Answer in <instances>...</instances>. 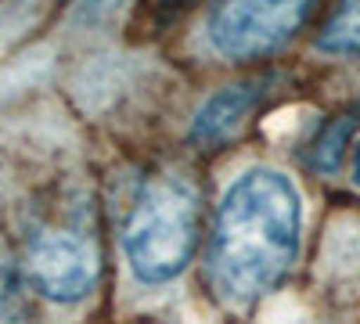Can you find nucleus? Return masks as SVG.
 <instances>
[{"instance_id":"1","label":"nucleus","mask_w":360,"mask_h":324,"mask_svg":"<svg viewBox=\"0 0 360 324\" xmlns=\"http://www.w3.org/2000/svg\"><path fill=\"white\" fill-rule=\"evenodd\" d=\"M303 202L278 169H245L227 188L209 242V278L227 303H252L274 288L299 252Z\"/></svg>"},{"instance_id":"2","label":"nucleus","mask_w":360,"mask_h":324,"mask_svg":"<svg viewBox=\"0 0 360 324\" xmlns=\"http://www.w3.org/2000/svg\"><path fill=\"white\" fill-rule=\"evenodd\" d=\"M195 188L180 176L148 181L123 227V252L144 285H166L184 274L195 252Z\"/></svg>"},{"instance_id":"3","label":"nucleus","mask_w":360,"mask_h":324,"mask_svg":"<svg viewBox=\"0 0 360 324\" xmlns=\"http://www.w3.org/2000/svg\"><path fill=\"white\" fill-rule=\"evenodd\" d=\"M310 18V4L303 0H259V4H217L205 18V33L217 54L245 62V58H263L285 47L303 22Z\"/></svg>"},{"instance_id":"4","label":"nucleus","mask_w":360,"mask_h":324,"mask_svg":"<svg viewBox=\"0 0 360 324\" xmlns=\"http://www.w3.org/2000/svg\"><path fill=\"white\" fill-rule=\"evenodd\" d=\"M29 281L54 303H76L98 285V245L79 231H44L29 245Z\"/></svg>"},{"instance_id":"5","label":"nucleus","mask_w":360,"mask_h":324,"mask_svg":"<svg viewBox=\"0 0 360 324\" xmlns=\"http://www.w3.org/2000/svg\"><path fill=\"white\" fill-rule=\"evenodd\" d=\"M274 83H278L274 76H252L209 94L191 119V141L202 148H213V144H227L231 137H238L242 127L263 108Z\"/></svg>"},{"instance_id":"6","label":"nucleus","mask_w":360,"mask_h":324,"mask_svg":"<svg viewBox=\"0 0 360 324\" xmlns=\"http://www.w3.org/2000/svg\"><path fill=\"white\" fill-rule=\"evenodd\" d=\"M356 130V112L349 115H339V119H332L314 141V148H310V166L324 176H332L339 173V162H342V148H346V141L353 137Z\"/></svg>"},{"instance_id":"7","label":"nucleus","mask_w":360,"mask_h":324,"mask_svg":"<svg viewBox=\"0 0 360 324\" xmlns=\"http://www.w3.org/2000/svg\"><path fill=\"white\" fill-rule=\"evenodd\" d=\"M317 47L328 54H360V4H346L328 18Z\"/></svg>"},{"instance_id":"8","label":"nucleus","mask_w":360,"mask_h":324,"mask_svg":"<svg viewBox=\"0 0 360 324\" xmlns=\"http://www.w3.org/2000/svg\"><path fill=\"white\" fill-rule=\"evenodd\" d=\"M0 324H37V310L25 292V281L8 267H0Z\"/></svg>"},{"instance_id":"9","label":"nucleus","mask_w":360,"mask_h":324,"mask_svg":"<svg viewBox=\"0 0 360 324\" xmlns=\"http://www.w3.org/2000/svg\"><path fill=\"white\" fill-rule=\"evenodd\" d=\"M353 184L360 188V141H356V148H353Z\"/></svg>"}]
</instances>
